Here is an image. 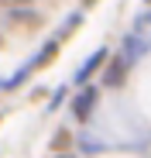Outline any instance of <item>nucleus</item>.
Masks as SVG:
<instances>
[{
	"instance_id": "f03ea898",
	"label": "nucleus",
	"mask_w": 151,
	"mask_h": 158,
	"mask_svg": "<svg viewBox=\"0 0 151 158\" xmlns=\"http://www.w3.org/2000/svg\"><path fill=\"white\" fill-rule=\"evenodd\" d=\"M103 59H107V52H103V48H100L96 55H89V62H86V65H79V72H76V83L83 86L86 79H89V76H93V72H96L100 65H103Z\"/></svg>"
},
{
	"instance_id": "20e7f679",
	"label": "nucleus",
	"mask_w": 151,
	"mask_h": 158,
	"mask_svg": "<svg viewBox=\"0 0 151 158\" xmlns=\"http://www.w3.org/2000/svg\"><path fill=\"white\" fill-rule=\"evenodd\" d=\"M55 158H76V155H55Z\"/></svg>"
},
{
	"instance_id": "7ed1b4c3",
	"label": "nucleus",
	"mask_w": 151,
	"mask_h": 158,
	"mask_svg": "<svg viewBox=\"0 0 151 158\" xmlns=\"http://www.w3.org/2000/svg\"><path fill=\"white\" fill-rule=\"evenodd\" d=\"M93 103H96V89H83L79 96H76V117H89Z\"/></svg>"
},
{
	"instance_id": "f257e3e1",
	"label": "nucleus",
	"mask_w": 151,
	"mask_h": 158,
	"mask_svg": "<svg viewBox=\"0 0 151 158\" xmlns=\"http://www.w3.org/2000/svg\"><path fill=\"white\" fill-rule=\"evenodd\" d=\"M127 62H131V59L117 55V59H113V62L103 69V83H107V86H120L124 79H127Z\"/></svg>"
}]
</instances>
